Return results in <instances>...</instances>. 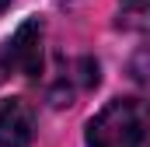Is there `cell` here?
<instances>
[{"label":"cell","instance_id":"3","mask_svg":"<svg viewBox=\"0 0 150 147\" xmlns=\"http://www.w3.org/2000/svg\"><path fill=\"white\" fill-rule=\"evenodd\" d=\"M35 116L25 98H0V147H28Z\"/></svg>","mask_w":150,"mask_h":147},{"label":"cell","instance_id":"4","mask_svg":"<svg viewBox=\"0 0 150 147\" xmlns=\"http://www.w3.org/2000/svg\"><path fill=\"white\" fill-rule=\"evenodd\" d=\"M122 4V11L129 14V18H143L150 21V0H119Z\"/></svg>","mask_w":150,"mask_h":147},{"label":"cell","instance_id":"2","mask_svg":"<svg viewBox=\"0 0 150 147\" xmlns=\"http://www.w3.org/2000/svg\"><path fill=\"white\" fill-rule=\"evenodd\" d=\"M0 67L7 74H21V77L42 74V21L38 18H28L7 39V46L0 53Z\"/></svg>","mask_w":150,"mask_h":147},{"label":"cell","instance_id":"1","mask_svg":"<svg viewBox=\"0 0 150 147\" xmlns=\"http://www.w3.org/2000/svg\"><path fill=\"white\" fill-rule=\"evenodd\" d=\"M91 147H150V102L115 98L87 123Z\"/></svg>","mask_w":150,"mask_h":147},{"label":"cell","instance_id":"5","mask_svg":"<svg viewBox=\"0 0 150 147\" xmlns=\"http://www.w3.org/2000/svg\"><path fill=\"white\" fill-rule=\"evenodd\" d=\"M11 4H14V0H0V11H7V7H11Z\"/></svg>","mask_w":150,"mask_h":147}]
</instances>
